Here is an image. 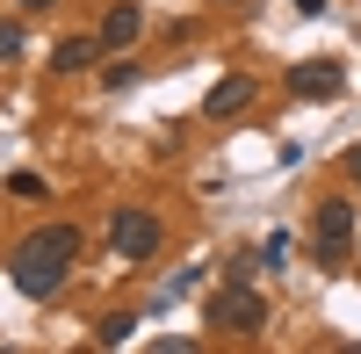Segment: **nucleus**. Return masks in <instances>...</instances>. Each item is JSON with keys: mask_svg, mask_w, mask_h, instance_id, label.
I'll use <instances>...</instances> for the list:
<instances>
[{"mask_svg": "<svg viewBox=\"0 0 361 354\" xmlns=\"http://www.w3.org/2000/svg\"><path fill=\"white\" fill-rule=\"evenodd\" d=\"M80 260V231L73 224H44V231H29V239L15 246V260H8V275H15V289L22 297H58L66 289V268Z\"/></svg>", "mask_w": 361, "mask_h": 354, "instance_id": "nucleus-1", "label": "nucleus"}, {"mask_svg": "<svg viewBox=\"0 0 361 354\" xmlns=\"http://www.w3.org/2000/svg\"><path fill=\"white\" fill-rule=\"evenodd\" d=\"M202 326H209V333H238V340H246V333L267 326V297H260L246 275H231V282H217V289L202 297Z\"/></svg>", "mask_w": 361, "mask_h": 354, "instance_id": "nucleus-2", "label": "nucleus"}, {"mask_svg": "<svg viewBox=\"0 0 361 354\" xmlns=\"http://www.w3.org/2000/svg\"><path fill=\"white\" fill-rule=\"evenodd\" d=\"M311 253H318V268H333V260L354 253V202H347V195H325V202H318V217H311Z\"/></svg>", "mask_w": 361, "mask_h": 354, "instance_id": "nucleus-3", "label": "nucleus"}, {"mask_svg": "<svg viewBox=\"0 0 361 354\" xmlns=\"http://www.w3.org/2000/svg\"><path fill=\"white\" fill-rule=\"evenodd\" d=\"M109 246L123 253V260H152L166 246V224L152 210H130V202H123V210H109Z\"/></svg>", "mask_w": 361, "mask_h": 354, "instance_id": "nucleus-4", "label": "nucleus"}, {"mask_svg": "<svg viewBox=\"0 0 361 354\" xmlns=\"http://www.w3.org/2000/svg\"><path fill=\"white\" fill-rule=\"evenodd\" d=\"M282 87L296 102H340L347 94V66L340 58H296V66L282 73Z\"/></svg>", "mask_w": 361, "mask_h": 354, "instance_id": "nucleus-5", "label": "nucleus"}, {"mask_svg": "<svg viewBox=\"0 0 361 354\" xmlns=\"http://www.w3.org/2000/svg\"><path fill=\"white\" fill-rule=\"evenodd\" d=\"M94 37H102V51H109V58H123V51L145 37V8H137V0H116V8L102 15V29H94Z\"/></svg>", "mask_w": 361, "mask_h": 354, "instance_id": "nucleus-6", "label": "nucleus"}, {"mask_svg": "<svg viewBox=\"0 0 361 354\" xmlns=\"http://www.w3.org/2000/svg\"><path fill=\"white\" fill-rule=\"evenodd\" d=\"M253 94H260L253 73H224V80L202 94V116H217V123H224V116H246V109H253Z\"/></svg>", "mask_w": 361, "mask_h": 354, "instance_id": "nucleus-7", "label": "nucleus"}, {"mask_svg": "<svg viewBox=\"0 0 361 354\" xmlns=\"http://www.w3.org/2000/svg\"><path fill=\"white\" fill-rule=\"evenodd\" d=\"M94 58H109V51H102V37H66V44L51 51V73H87Z\"/></svg>", "mask_w": 361, "mask_h": 354, "instance_id": "nucleus-8", "label": "nucleus"}, {"mask_svg": "<svg viewBox=\"0 0 361 354\" xmlns=\"http://www.w3.org/2000/svg\"><path fill=\"white\" fill-rule=\"evenodd\" d=\"M130 333H137V318H130V311H109L102 326H94V340H102V347H123Z\"/></svg>", "mask_w": 361, "mask_h": 354, "instance_id": "nucleus-9", "label": "nucleus"}, {"mask_svg": "<svg viewBox=\"0 0 361 354\" xmlns=\"http://www.w3.org/2000/svg\"><path fill=\"white\" fill-rule=\"evenodd\" d=\"M22 44H29V29H22L15 15H0V66H15V58H22Z\"/></svg>", "mask_w": 361, "mask_h": 354, "instance_id": "nucleus-10", "label": "nucleus"}, {"mask_svg": "<svg viewBox=\"0 0 361 354\" xmlns=\"http://www.w3.org/2000/svg\"><path fill=\"white\" fill-rule=\"evenodd\" d=\"M8 195H22V202H44L51 188H44V173H29V166H22V173H8Z\"/></svg>", "mask_w": 361, "mask_h": 354, "instance_id": "nucleus-11", "label": "nucleus"}, {"mask_svg": "<svg viewBox=\"0 0 361 354\" xmlns=\"http://www.w3.org/2000/svg\"><path fill=\"white\" fill-rule=\"evenodd\" d=\"M102 87H109V94H123V87H137V66H130V58H116V66L102 73Z\"/></svg>", "mask_w": 361, "mask_h": 354, "instance_id": "nucleus-12", "label": "nucleus"}, {"mask_svg": "<svg viewBox=\"0 0 361 354\" xmlns=\"http://www.w3.org/2000/svg\"><path fill=\"white\" fill-rule=\"evenodd\" d=\"M282 260H289V239H282V231H267V246H260V268H282Z\"/></svg>", "mask_w": 361, "mask_h": 354, "instance_id": "nucleus-13", "label": "nucleus"}, {"mask_svg": "<svg viewBox=\"0 0 361 354\" xmlns=\"http://www.w3.org/2000/svg\"><path fill=\"white\" fill-rule=\"evenodd\" d=\"M296 15H325V0H296Z\"/></svg>", "mask_w": 361, "mask_h": 354, "instance_id": "nucleus-14", "label": "nucleus"}, {"mask_svg": "<svg viewBox=\"0 0 361 354\" xmlns=\"http://www.w3.org/2000/svg\"><path fill=\"white\" fill-rule=\"evenodd\" d=\"M347 173H354V181H361V145H354V152H347Z\"/></svg>", "mask_w": 361, "mask_h": 354, "instance_id": "nucleus-15", "label": "nucleus"}, {"mask_svg": "<svg viewBox=\"0 0 361 354\" xmlns=\"http://www.w3.org/2000/svg\"><path fill=\"white\" fill-rule=\"evenodd\" d=\"M15 8H22V15H37V8H51V0H15Z\"/></svg>", "mask_w": 361, "mask_h": 354, "instance_id": "nucleus-16", "label": "nucleus"}]
</instances>
